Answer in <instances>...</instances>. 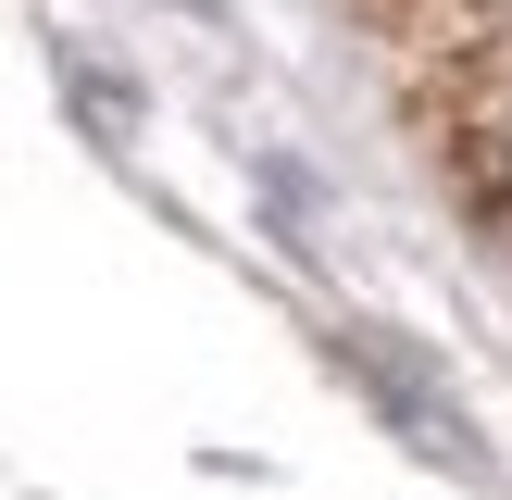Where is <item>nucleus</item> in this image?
Listing matches in <instances>:
<instances>
[{
    "instance_id": "2",
    "label": "nucleus",
    "mask_w": 512,
    "mask_h": 500,
    "mask_svg": "<svg viewBox=\"0 0 512 500\" xmlns=\"http://www.w3.org/2000/svg\"><path fill=\"white\" fill-rule=\"evenodd\" d=\"M463 175H475V200H488V213H512V113L463 125Z\"/></svg>"
},
{
    "instance_id": "1",
    "label": "nucleus",
    "mask_w": 512,
    "mask_h": 500,
    "mask_svg": "<svg viewBox=\"0 0 512 500\" xmlns=\"http://www.w3.org/2000/svg\"><path fill=\"white\" fill-rule=\"evenodd\" d=\"M338 350H350V363L375 375V388H388V413L413 425V438L438 450V463H463V450H475V425H463V413H438V400L413 388V363H400V338H375V325H363V338H338Z\"/></svg>"
}]
</instances>
